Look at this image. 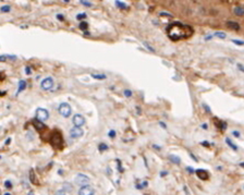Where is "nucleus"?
Listing matches in <instances>:
<instances>
[{"instance_id": "ea45409f", "label": "nucleus", "mask_w": 244, "mask_h": 195, "mask_svg": "<svg viewBox=\"0 0 244 195\" xmlns=\"http://www.w3.org/2000/svg\"><path fill=\"white\" fill-rule=\"evenodd\" d=\"M57 17H58L59 20H61V21H62V20L65 19V17H63V15H61V14H58V15H57Z\"/></svg>"}, {"instance_id": "c9c22d12", "label": "nucleus", "mask_w": 244, "mask_h": 195, "mask_svg": "<svg viewBox=\"0 0 244 195\" xmlns=\"http://www.w3.org/2000/svg\"><path fill=\"white\" fill-rule=\"evenodd\" d=\"M145 46H146V47H147V49H149V50H151V51H155V50H154V49H153L152 47H151V46H149V45H148V44H146V43H145Z\"/></svg>"}, {"instance_id": "20e7f679", "label": "nucleus", "mask_w": 244, "mask_h": 195, "mask_svg": "<svg viewBox=\"0 0 244 195\" xmlns=\"http://www.w3.org/2000/svg\"><path fill=\"white\" fill-rule=\"evenodd\" d=\"M36 119H38L42 122H45L49 119V112L47 109L37 108L36 109Z\"/></svg>"}, {"instance_id": "4468645a", "label": "nucleus", "mask_w": 244, "mask_h": 195, "mask_svg": "<svg viewBox=\"0 0 244 195\" xmlns=\"http://www.w3.org/2000/svg\"><path fill=\"white\" fill-rule=\"evenodd\" d=\"M91 76L95 80H106L107 79L106 74H100V73H91Z\"/></svg>"}, {"instance_id": "f257e3e1", "label": "nucleus", "mask_w": 244, "mask_h": 195, "mask_svg": "<svg viewBox=\"0 0 244 195\" xmlns=\"http://www.w3.org/2000/svg\"><path fill=\"white\" fill-rule=\"evenodd\" d=\"M193 34V30L188 25H183L181 23H173L168 27L169 37L173 40L190 37Z\"/></svg>"}, {"instance_id": "c756f323", "label": "nucleus", "mask_w": 244, "mask_h": 195, "mask_svg": "<svg viewBox=\"0 0 244 195\" xmlns=\"http://www.w3.org/2000/svg\"><path fill=\"white\" fill-rule=\"evenodd\" d=\"M81 2H83V5H86V7H92V3H91V2H87L85 0H81Z\"/></svg>"}, {"instance_id": "9b49d317", "label": "nucleus", "mask_w": 244, "mask_h": 195, "mask_svg": "<svg viewBox=\"0 0 244 195\" xmlns=\"http://www.w3.org/2000/svg\"><path fill=\"white\" fill-rule=\"evenodd\" d=\"M227 26H228L230 30H233V31H239V30H240L239 23L233 22V21H228V22H227Z\"/></svg>"}, {"instance_id": "37998d69", "label": "nucleus", "mask_w": 244, "mask_h": 195, "mask_svg": "<svg viewBox=\"0 0 244 195\" xmlns=\"http://www.w3.org/2000/svg\"><path fill=\"white\" fill-rule=\"evenodd\" d=\"M154 148H156V149H160V146H157V145H153Z\"/></svg>"}, {"instance_id": "aec40b11", "label": "nucleus", "mask_w": 244, "mask_h": 195, "mask_svg": "<svg viewBox=\"0 0 244 195\" xmlns=\"http://www.w3.org/2000/svg\"><path fill=\"white\" fill-rule=\"evenodd\" d=\"M226 143H227V144H228L229 146L231 147L233 151H238V146H237V145H234L233 143L231 142V140H230V139H226Z\"/></svg>"}, {"instance_id": "7c9ffc66", "label": "nucleus", "mask_w": 244, "mask_h": 195, "mask_svg": "<svg viewBox=\"0 0 244 195\" xmlns=\"http://www.w3.org/2000/svg\"><path fill=\"white\" fill-rule=\"evenodd\" d=\"M232 134H233V136H235V137H240V136H241L239 131H233V132H232Z\"/></svg>"}, {"instance_id": "de8ad7c7", "label": "nucleus", "mask_w": 244, "mask_h": 195, "mask_svg": "<svg viewBox=\"0 0 244 195\" xmlns=\"http://www.w3.org/2000/svg\"><path fill=\"white\" fill-rule=\"evenodd\" d=\"M65 1H67V2H68V1H69V0H65Z\"/></svg>"}, {"instance_id": "b1692460", "label": "nucleus", "mask_w": 244, "mask_h": 195, "mask_svg": "<svg viewBox=\"0 0 244 195\" xmlns=\"http://www.w3.org/2000/svg\"><path fill=\"white\" fill-rule=\"evenodd\" d=\"M216 36L219 38H221V39H225V38H226V34L222 32H217L216 33Z\"/></svg>"}, {"instance_id": "f704fd0d", "label": "nucleus", "mask_w": 244, "mask_h": 195, "mask_svg": "<svg viewBox=\"0 0 244 195\" xmlns=\"http://www.w3.org/2000/svg\"><path fill=\"white\" fill-rule=\"evenodd\" d=\"M186 170H188L190 173H193V172H194V169L191 168V167H188V168H186Z\"/></svg>"}, {"instance_id": "dca6fc26", "label": "nucleus", "mask_w": 244, "mask_h": 195, "mask_svg": "<svg viewBox=\"0 0 244 195\" xmlns=\"http://www.w3.org/2000/svg\"><path fill=\"white\" fill-rule=\"evenodd\" d=\"M169 159H170V160H171L173 163H175V165H180V163H181V159H180V157L175 156V155H170V156H169Z\"/></svg>"}, {"instance_id": "ddd939ff", "label": "nucleus", "mask_w": 244, "mask_h": 195, "mask_svg": "<svg viewBox=\"0 0 244 195\" xmlns=\"http://www.w3.org/2000/svg\"><path fill=\"white\" fill-rule=\"evenodd\" d=\"M26 88V82L25 81H23V80H21V81L19 82V86H17V92H16V96L20 94V93H22L24 89Z\"/></svg>"}, {"instance_id": "c03bdc74", "label": "nucleus", "mask_w": 244, "mask_h": 195, "mask_svg": "<svg viewBox=\"0 0 244 195\" xmlns=\"http://www.w3.org/2000/svg\"><path fill=\"white\" fill-rule=\"evenodd\" d=\"M9 142H11V139H8V140L5 141V144H9Z\"/></svg>"}, {"instance_id": "49530a36", "label": "nucleus", "mask_w": 244, "mask_h": 195, "mask_svg": "<svg viewBox=\"0 0 244 195\" xmlns=\"http://www.w3.org/2000/svg\"><path fill=\"white\" fill-rule=\"evenodd\" d=\"M3 195H11V194H10V193H5Z\"/></svg>"}, {"instance_id": "f3484780", "label": "nucleus", "mask_w": 244, "mask_h": 195, "mask_svg": "<svg viewBox=\"0 0 244 195\" xmlns=\"http://www.w3.org/2000/svg\"><path fill=\"white\" fill-rule=\"evenodd\" d=\"M108 149V145L106 144V143H99V145H98V151L99 152H106Z\"/></svg>"}, {"instance_id": "a211bd4d", "label": "nucleus", "mask_w": 244, "mask_h": 195, "mask_svg": "<svg viewBox=\"0 0 244 195\" xmlns=\"http://www.w3.org/2000/svg\"><path fill=\"white\" fill-rule=\"evenodd\" d=\"M234 13L239 16L244 15V9L243 8H241V7H237V8L234 9Z\"/></svg>"}, {"instance_id": "79ce46f5", "label": "nucleus", "mask_w": 244, "mask_h": 195, "mask_svg": "<svg viewBox=\"0 0 244 195\" xmlns=\"http://www.w3.org/2000/svg\"><path fill=\"white\" fill-rule=\"evenodd\" d=\"M202 128H203V129H205V130H206V129H207V124H206V123H204V124L202 125Z\"/></svg>"}, {"instance_id": "423d86ee", "label": "nucleus", "mask_w": 244, "mask_h": 195, "mask_svg": "<svg viewBox=\"0 0 244 195\" xmlns=\"http://www.w3.org/2000/svg\"><path fill=\"white\" fill-rule=\"evenodd\" d=\"M84 134V131L82 128L80 126H73L72 129L70 130V137L71 139H73V140H77V139H80L82 137Z\"/></svg>"}, {"instance_id": "39448f33", "label": "nucleus", "mask_w": 244, "mask_h": 195, "mask_svg": "<svg viewBox=\"0 0 244 195\" xmlns=\"http://www.w3.org/2000/svg\"><path fill=\"white\" fill-rule=\"evenodd\" d=\"M74 181H75V183L77 185H82L83 186V185H87L89 183V178L84 173H77L75 176Z\"/></svg>"}, {"instance_id": "58836bf2", "label": "nucleus", "mask_w": 244, "mask_h": 195, "mask_svg": "<svg viewBox=\"0 0 244 195\" xmlns=\"http://www.w3.org/2000/svg\"><path fill=\"white\" fill-rule=\"evenodd\" d=\"M202 145H204V146H209V144H208V142H202Z\"/></svg>"}, {"instance_id": "a19ab883", "label": "nucleus", "mask_w": 244, "mask_h": 195, "mask_svg": "<svg viewBox=\"0 0 244 195\" xmlns=\"http://www.w3.org/2000/svg\"><path fill=\"white\" fill-rule=\"evenodd\" d=\"M166 174H168V172H167V171H163V172L160 173V176H161V177H163V176H166Z\"/></svg>"}, {"instance_id": "4be33fe9", "label": "nucleus", "mask_w": 244, "mask_h": 195, "mask_svg": "<svg viewBox=\"0 0 244 195\" xmlns=\"http://www.w3.org/2000/svg\"><path fill=\"white\" fill-rule=\"evenodd\" d=\"M10 11H11V7H9V5H2L1 7V12L2 13H8Z\"/></svg>"}, {"instance_id": "cd10ccee", "label": "nucleus", "mask_w": 244, "mask_h": 195, "mask_svg": "<svg viewBox=\"0 0 244 195\" xmlns=\"http://www.w3.org/2000/svg\"><path fill=\"white\" fill-rule=\"evenodd\" d=\"M65 193H67V192L61 189V190H58V191H57V192H56V194H54V195H65Z\"/></svg>"}, {"instance_id": "a18cd8bd", "label": "nucleus", "mask_w": 244, "mask_h": 195, "mask_svg": "<svg viewBox=\"0 0 244 195\" xmlns=\"http://www.w3.org/2000/svg\"><path fill=\"white\" fill-rule=\"evenodd\" d=\"M27 195H34V193H33V192H30V193H28Z\"/></svg>"}, {"instance_id": "2f4dec72", "label": "nucleus", "mask_w": 244, "mask_h": 195, "mask_svg": "<svg viewBox=\"0 0 244 195\" xmlns=\"http://www.w3.org/2000/svg\"><path fill=\"white\" fill-rule=\"evenodd\" d=\"M234 44H237V45H244V42H241V40H235V39H233L232 40Z\"/></svg>"}, {"instance_id": "9d476101", "label": "nucleus", "mask_w": 244, "mask_h": 195, "mask_svg": "<svg viewBox=\"0 0 244 195\" xmlns=\"http://www.w3.org/2000/svg\"><path fill=\"white\" fill-rule=\"evenodd\" d=\"M196 176L202 180H207L208 179V172H207L205 169H197L196 170Z\"/></svg>"}, {"instance_id": "f8f14e48", "label": "nucleus", "mask_w": 244, "mask_h": 195, "mask_svg": "<svg viewBox=\"0 0 244 195\" xmlns=\"http://www.w3.org/2000/svg\"><path fill=\"white\" fill-rule=\"evenodd\" d=\"M33 124H34V126H35V129L38 131H42L45 129V125H44V123L42 122V121H39L38 119H35L34 121H33Z\"/></svg>"}, {"instance_id": "e433bc0d", "label": "nucleus", "mask_w": 244, "mask_h": 195, "mask_svg": "<svg viewBox=\"0 0 244 195\" xmlns=\"http://www.w3.org/2000/svg\"><path fill=\"white\" fill-rule=\"evenodd\" d=\"M0 60H1V61H5V60H7V57L3 54V56H1V57H0Z\"/></svg>"}, {"instance_id": "c85d7f7f", "label": "nucleus", "mask_w": 244, "mask_h": 195, "mask_svg": "<svg viewBox=\"0 0 244 195\" xmlns=\"http://www.w3.org/2000/svg\"><path fill=\"white\" fill-rule=\"evenodd\" d=\"M25 74H27V75L32 74V70H31V68H30V67H26V68H25Z\"/></svg>"}, {"instance_id": "412c9836", "label": "nucleus", "mask_w": 244, "mask_h": 195, "mask_svg": "<svg viewBox=\"0 0 244 195\" xmlns=\"http://www.w3.org/2000/svg\"><path fill=\"white\" fill-rule=\"evenodd\" d=\"M80 28H81L82 31H86L87 28H88V24H87V22L82 21L81 23H80Z\"/></svg>"}, {"instance_id": "6e6552de", "label": "nucleus", "mask_w": 244, "mask_h": 195, "mask_svg": "<svg viewBox=\"0 0 244 195\" xmlns=\"http://www.w3.org/2000/svg\"><path fill=\"white\" fill-rule=\"evenodd\" d=\"M72 122H73V124L74 126H80L82 128L83 125L85 124V118L80 114H76L73 116V118H72Z\"/></svg>"}, {"instance_id": "f03ea898", "label": "nucleus", "mask_w": 244, "mask_h": 195, "mask_svg": "<svg viewBox=\"0 0 244 195\" xmlns=\"http://www.w3.org/2000/svg\"><path fill=\"white\" fill-rule=\"evenodd\" d=\"M58 111H59V114H61L62 117L69 118L71 116V114H72V108H71V106L68 103H62L59 105Z\"/></svg>"}, {"instance_id": "473e14b6", "label": "nucleus", "mask_w": 244, "mask_h": 195, "mask_svg": "<svg viewBox=\"0 0 244 195\" xmlns=\"http://www.w3.org/2000/svg\"><path fill=\"white\" fill-rule=\"evenodd\" d=\"M77 17V20H82V19H85L86 17V15L85 14H79V15L76 16Z\"/></svg>"}, {"instance_id": "0eeeda50", "label": "nucleus", "mask_w": 244, "mask_h": 195, "mask_svg": "<svg viewBox=\"0 0 244 195\" xmlns=\"http://www.w3.org/2000/svg\"><path fill=\"white\" fill-rule=\"evenodd\" d=\"M51 143H52V145L54 147H61L62 145V143H63V140H62V137H61V134L58 133V132H54L52 133V135H51Z\"/></svg>"}, {"instance_id": "393cba45", "label": "nucleus", "mask_w": 244, "mask_h": 195, "mask_svg": "<svg viewBox=\"0 0 244 195\" xmlns=\"http://www.w3.org/2000/svg\"><path fill=\"white\" fill-rule=\"evenodd\" d=\"M5 188H7V189H11V188H12V182L9 181V180L5 181Z\"/></svg>"}, {"instance_id": "2eb2a0df", "label": "nucleus", "mask_w": 244, "mask_h": 195, "mask_svg": "<svg viewBox=\"0 0 244 195\" xmlns=\"http://www.w3.org/2000/svg\"><path fill=\"white\" fill-rule=\"evenodd\" d=\"M62 190L65 191V192H72L73 188L69 182H65V183H62Z\"/></svg>"}, {"instance_id": "5701e85b", "label": "nucleus", "mask_w": 244, "mask_h": 195, "mask_svg": "<svg viewBox=\"0 0 244 195\" xmlns=\"http://www.w3.org/2000/svg\"><path fill=\"white\" fill-rule=\"evenodd\" d=\"M123 94H124L125 97H131V96H132V91H130V89H124V91H123Z\"/></svg>"}, {"instance_id": "6ab92c4d", "label": "nucleus", "mask_w": 244, "mask_h": 195, "mask_svg": "<svg viewBox=\"0 0 244 195\" xmlns=\"http://www.w3.org/2000/svg\"><path fill=\"white\" fill-rule=\"evenodd\" d=\"M30 180H31V182H32L33 184H36L37 183V180L35 179V174H34V170L33 169L30 170Z\"/></svg>"}, {"instance_id": "1a4fd4ad", "label": "nucleus", "mask_w": 244, "mask_h": 195, "mask_svg": "<svg viewBox=\"0 0 244 195\" xmlns=\"http://www.w3.org/2000/svg\"><path fill=\"white\" fill-rule=\"evenodd\" d=\"M79 195H95V190L91 185H83L79 190Z\"/></svg>"}, {"instance_id": "bb28decb", "label": "nucleus", "mask_w": 244, "mask_h": 195, "mask_svg": "<svg viewBox=\"0 0 244 195\" xmlns=\"http://www.w3.org/2000/svg\"><path fill=\"white\" fill-rule=\"evenodd\" d=\"M116 3H117V5H118V7H120V8H122V9H126V5H125L124 3L120 2V1H117Z\"/></svg>"}, {"instance_id": "72a5a7b5", "label": "nucleus", "mask_w": 244, "mask_h": 195, "mask_svg": "<svg viewBox=\"0 0 244 195\" xmlns=\"http://www.w3.org/2000/svg\"><path fill=\"white\" fill-rule=\"evenodd\" d=\"M159 124L161 125V128H163V129H167V125H166V123H163V121H159Z\"/></svg>"}, {"instance_id": "7ed1b4c3", "label": "nucleus", "mask_w": 244, "mask_h": 195, "mask_svg": "<svg viewBox=\"0 0 244 195\" xmlns=\"http://www.w3.org/2000/svg\"><path fill=\"white\" fill-rule=\"evenodd\" d=\"M54 79L51 76H47V77L43 79L42 82H40V88L43 91H49V89H51L54 87Z\"/></svg>"}, {"instance_id": "4c0bfd02", "label": "nucleus", "mask_w": 244, "mask_h": 195, "mask_svg": "<svg viewBox=\"0 0 244 195\" xmlns=\"http://www.w3.org/2000/svg\"><path fill=\"white\" fill-rule=\"evenodd\" d=\"M238 68H239L241 71H243V72H244V67H242V65H240V63H239V65H238Z\"/></svg>"}, {"instance_id": "a878e982", "label": "nucleus", "mask_w": 244, "mask_h": 195, "mask_svg": "<svg viewBox=\"0 0 244 195\" xmlns=\"http://www.w3.org/2000/svg\"><path fill=\"white\" fill-rule=\"evenodd\" d=\"M108 136L110 137V139H114V137H116V131H114V130H110V131H109V133H108Z\"/></svg>"}]
</instances>
